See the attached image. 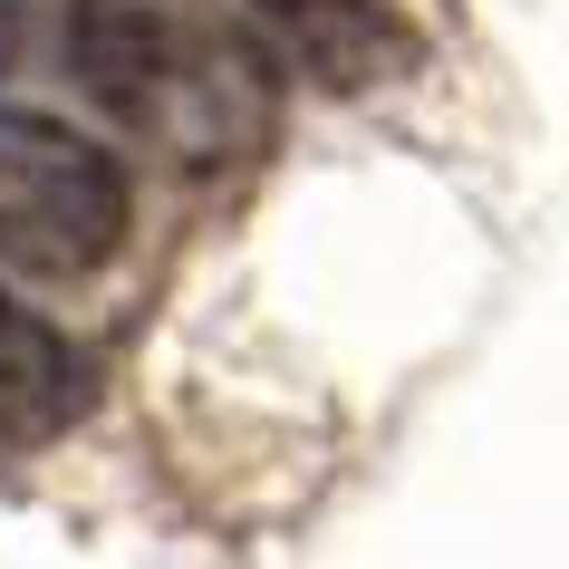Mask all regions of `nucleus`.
<instances>
[{
    "instance_id": "obj_1",
    "label": "nucleus",
    "mask_w": 569,
    "mask_h": 569,
    "mask_svg": "<svg viewBox=\"0 0 569 569\" xmlns=\"http://www.w3.org/2000/svg\"><path fill=\"white\" fill-rule=\"evenodd\" d=\"M59 49L78 88L174 164H241L280 126V59L193 0H68Z\"/></svg>"
},
{
    "instance_id": "obj_2",
    "label": "nucleus",
    "mask_w": 569,
    "mask_h": 569,
    "mask_svg": "<svg viewBox=\"0 0 569 569\" xmlns=\"http://www.w3.org/2000/svg\"><path fill=\"white\" fill-rule=\"evenodd\" d=\"M136 222V183L97 136L39 107H0V261L39 280H88L117 261Z\"/></svg>"
},
{
    "instance_id": "obj_3",
    "label": "nucleus",
    "mask_w": 569,
    "mask_h": 569,
    "mask_svg": "<svg viewBox=\"0 0 569 569\" xmlns=\"http://www.w3.org/2000/svg\"><path fill=\"white\" fill-rule=\"evenodd\" d=\"M78 406H88V358L59 329H39L30 309L0 300V445L59 435Z\"/></svg>"
},
{
    "instance_id": "obj_4",
    "label": "nucleus",
    "mask_w": 569,
    "mask_h": 569,
    "mask_svg": "<svg viewBox=\"0 0 569 569\" xmlns=\"http://www.w3.org/2000/svg\"><path fill=\"white\" fill-rule=\"evenodd\" d=\"M251 10L280 30L270 59H300L319 88H367L396 59V20L377 0H251Z\"/></svg>"
}]
</instances>
